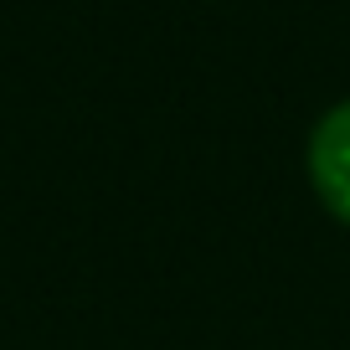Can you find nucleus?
<instances>
[{
    "label": "nucleus",
    "instance_id": "f257e3e1",
    "mask_svg": "<svg viewBox=\"0 0 350 350\" xmlns=\"http://www.w3.org/2000/svg\"><path fill=\"white\" fill-rule=\"evenodd\" d=\"M309 180L319 201L340 221H350V98L335 103L309 134Z\"/></svg>",
    "mask_w": 350,
    "mask_h": 350
}]
</instances>
